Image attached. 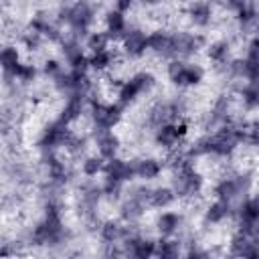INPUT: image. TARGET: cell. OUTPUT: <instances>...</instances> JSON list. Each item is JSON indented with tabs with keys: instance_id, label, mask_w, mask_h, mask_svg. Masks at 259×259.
Returning <instances> with one entry per match:
<instances>
[{
	"instance_id": "1",
	"label": "cell",
	"mask_w": 259,
	"mask_h": 259,
	"mask_svg": "<svg viewBox=\"0 0 259 259\" xmlns=\"http://www.w3.org/2000/svg\"><path fill=\"white\" fill-rule=\"evenodd\" d=\"M63 237H65V227H63L61 212L55 206V202H49L45 217L30 231V243L38 245V247H53V245L61 243Z\"/></svg>"
},
{
	"instance_id": "2",
	"label": "cell",
	"mask_w": 259,
	"mask_h": 259,
	"mask_svg": "<svg viewBox=\"0 0 259 259\" xmlns=\"http://www.w3.org/2000/svg\"><path fill=\"white\" fill-rule=\"evenodd\" d=\"M59 20L67 22V26L71 28L75 38H79V34H87L89 36L91 34L89 28L95 22V10H93V6L85 4V2L61 6L59 8Z\"/></svg>"
},
{
	"instance_id": "3",
	"label": "cell",
	"mask_w": 259,
	"mask_h": 259,
	"mask_svg": "<svg viewBox=\"0 0 259 259\" xmlns=\"http://www.w3.org/2000/svg\"><path fill=\"white\" fill-rule=\"evenodd\" d=\"M172 190L176 192V196L182 198H194L202 190V176L194 170L190 162H184L178 168H174Z\"/></svg>"
},
{
	"instance_id": "4",
	"label": "cell",
	"mask_w": 259,
	"mask_h": 259,
	"mask_svg": "<svg viewBox=\"0 0 259 259\" xmlns=\"http://www.w3.org/2000/svg\"><path fill=\"white\" fill-rule=\"evenodd\" d=\"M156 79L152 73L148 71H140L136 75H132L127 81L121 83V87L117 89V105L125 107L130 103H134L142 93H148L152 87H154Z\"/></svg>"
},
{
	"instance_id": "5",
	"label": "cell",
	"mask_w": 259,
	"mask_h": 259,
	"mask_svg": "<svg viewBox=\"0 0 259 259\" xmlns=\"http://www.w3.org/2000/svg\"><path fill=\"white\" fill-rule=\"evenodd\" d=\"M89 115H91V123H93V130L95 132H111L121 121L123 107L117 105V103L93 101L91 103V109H89Z\"/></svg>"
},
{
	"instance_id": "6",
	"label": "cell",
	"mask_w": 259,
	"mask_h": 259,
	"mask_svg": "<svg viewBox=\"0 0 259 259\" xmlns=\"http://www.w3.org/2000/svg\"><path fill=\"white\" fill-rule=\"evenodd\" d=\"M166 73H168V79L178 87H194L204 77V69L200 65L184 63L180 59H172L170 65L166 67Z\"/></svg>"
},
{
	"instance_id": "7",
	"label": "cell",
	"mask_w": 259,
	"mask_h": 259,
	"mask_svg": "<svg viewBox=\"0 0 259 259\" xmlns=\"http://www.w3.org/2000/svg\"><path fill=\"white\" fill-rule=\"evenodd\" d=\"M73 132L69 130V125H65L61 119H55L51 123L45 125V130L40 132L38 138V146L42 152H55L57 148H67L73 140Z\"/></svg>"
},
{
	"instance_id": "8",
	"label": "cell",
	"mask_w": 259,
	"mask_h": 259,
	"mask_svg": "<svg viewBox=\"0 0 259 259\" xmlns=\"http://www.w3.org/2000/svg\"><path fill=\"white\" fill-rule=\"evenodd\" d=\"M251 186V180L249 176H227V178H221L214 186V196L219 200H227L233 204V200H237L239 196H243Z\"/></svg>"
},
{
	"instance_id": "9",
	"label": "cell",
	"mask_w": 259,
	"mask_h": 259,
	"mask_svg": "<svg viewBox=\"0 0 259 259\" xmlns=\"http://www.w3.org/2000/svg\"><path fill=\"white\" fill-rule=\"evenodd\" d=\"M156 241L142 235H130L121 243V255L125 259H154L156 255Z\"/></svg>"
},
{
	"instance_id": "10",
	"label": "cell",
	"mask_w": 259,
	"mask_h": 259,
	"mask_svg": "<svg viewBox=\"0 0 259 259\" xmlns=\"http://www.w3.org/2000/svg\"><path fill=\"white\" fill-rule=\"evenodd\" d=\"M105 184H115L121 186L123 182H130L132 178H136V170H134V160H123V158H113L107 160L105 170H103Z\"/></svg>"
},
{
	"instance_id": "11",
	"label": "cell",
	"mask_w": 259,
	"mask_h": 259,
	"mask_svg": "<svg viewBox=\"0 0 259 259\" xmlns=\"http://www.w3.org/2000/svg\"><path fill=\"white\" fill-rule=\"evenodd\" d=\"M188 134V125L184 121H168V123H162L160 127H156V134H154V142L156 146L160 148H166V150H172L176 148V144Z\"/></svg>"
},
{
	"instance_id": "12",
	"label": "cell",
	"mask_w": 259,
	"mask_h": 259,
	"mask_svg": "<svg viewBox=\"0 0 259 259\" xmlns=\"http://www.w3.org/2000/svg\"><path fill=\"white\" fill-rule=\"evenodd\" d=\"M121 49L127 57H142L146 51H148V34L144 28L140 26H130L125 30V34L121 36Z\"/></svg>"
},
{
	"instance_id": "13",
	"label": "cell",
	"mask_w": 259,
	"mask_h": 259,
	"mask_svg": "<svg viewBox=\"0 0 259 259\" xmlns=\"http://www.w3.org/2000/svg\"><path fill=\"white\" fill-rule=\"evenodd\" d=\"M172 38H174V59H180V61L194 55L202 45V36L188 30H176L172 32Z\"/></svg>"
},
{
	"instance_id": "14",
	"label": "cell",
	"mask_w": 259,
	"mask_h": 259,
	"mask_svg": "<svg viewBox=\"0 0 259 259\" xmlns=\"http://www.w3.org/2000/svg\"><path fill=\"white\" fill-rule=\"evenodd\" d=\"M148 51L156 53L158 57H172L174 59V38L168 30H154L148 34Z\"/></svg>"
},
{
	"instance_id": "15",
	"label": "cell",
	"mask_w": 259,
	"mask_h": 259,
	"mask_svg": "<svg viewBox=\"0 0 259 259\" xmlns=\"http://www.w3.org/2000/svg\"><path fill=\"white\" fill-rule=\"evenodd\" d=\"M229 253H231L233 259H247V257L259 253V243H257V239L239 233V235H235V237L231 239V243H229Z\"/></svg>"
},
{
	"instance_id": "16",
	"label": "cell",
	"mask_w": 259,
	"mask_h": 259,
	"mask_svg": "<svg viewBox=\"0 0 259 259\" xmlns=\"http://www.w3.org/2000/svg\"><path fill=\"white\" fill-rule=\"evenodd\" d=\"M119 146H121V142L113 132H95V148H97V154L105 162L117 158Z\"/></svg>"
},
{
	"instance_id": "17",
	"label": "cell",
	"mask_w": 259,
	"mask_h": 259,
	"mask_svg": "<svg viewBox=\"0 0 259 259\" xmlns=\"http://www.w3.org/2000/svg\"><path fill=\"white\" fill-rule=\"evenodd\" d=\"M85 103H87V95H69L65 99V103H63V107H61L59 119L65 125L77 121L83 115V111H85Z\"/></svg>"
},
{
	"instance_id": "18",
	"label": "cell",
	"mask_w": 259,
	"mask_h": 259,
	"mask_svg": "<svg viewBox=\"0 0 259 259\" xmlns=\"http://www.w3.org/2000/svg\"><path fill=\"white\" fill-rule=\"evenodd\" d=\"M182 227V214L174 212V210H166L162 214H158L156 219V231L162 239H172Z\"/></svg>"
},
{
	"instance_id": "19",
	"label": "cell",
	"mask_w": 259,
	"mask_h": 259,
	"mask_svg": "<svg viewBox=\"0 0 259 259\" xmlns=\"http://www.w3.org/2000/svg\"><path fill=\"white\" fill-rule=\"evenodd\" d=\"M0 65H2V71H4V77L6 79H14L16 81V73L18 69L22 67V59H20V51L12 45H6L0 53Z\"/></svg>"
},
{
	"instance_id": "20",
	"label": "cell",
	"mask_w": 259,
	"mask_h": 259,
	"mask_svg": "<svg viewBox=\"0 0 259 259\" xmlns=\"http://www.w3.org/2000/svg\"><path fill=\"white\" fill-rule=\"evenodd\" d=\"M103 22H105V32H107V36H109L111 40H113V38H121V36L125 34V30L130 28L125 14L119 12V10H115V8H111V10L105 12Z\"/></svg>"
},
{
	"instance_id": "21",
	"label": "cell",
	"mask_w": 259,
	"mask_h": 259,
	"mask_svg": "<svg viewBox=\"0 0 259 259\" xmlns=\"http://www.w3.org/2000/svg\"><path fill=\"white\" fill-rule=\"evenodd\" d=\"M186 16L194 26H208L212 20V6L208 2H194L186 6Z\"/></svg>"
},
{
	"instance_id": "22",
	"label": "cell",
	"mask_w": 259,
	"mask_h": 259,
	"mask_svg": "<svg viewBox=\"0 0 259 259\" xmlns=\"http://www.w3.org/2000/svg\"><path fill=\"white\" fill-rule=\"evenodd\" d=\"M134 170L136 176L142 180H154L162 172V162L156 158H136L134 160Z\"/></svg>"
},
{
	"instance_id": "23",
	"label": "cell",
	"mask_w": 259,
	"mask_h": 259,
	"mask_svg": "<svg viewBox=\"0 0 259 259\" xmlns=\"http://www.w3.org/2000/svg\"><path fill=\"white\" fill-rule=\"evenodd\" d=\"M233 214V204L231 202H227V200H214V202H210L208 206H206V210H204V219L208 221V223H212V225H219V223H223L225 219H229Z\"/></svg>"
},
{
	"instance_id": "24",
	"label": "cell",
	"mask_w": 259,
	"mask_h": 259,
	"mask_svg": "<svg viewBox=\"0 0 259 259\" xmlns=\"http://www.w3.org/2000/svg\"><path fill=\"white\" fill-rule=\"evenodd\" d=\"M174 200H176V192L172 190V186H158V188H152L150 206H154V208H168Z\"/></svg>"
},
{
	"instance_id": "25",
	"label": "cell",
	"mask_w": 259,
	"mask_h": 259,
	"mask_svg": "<svg viewBox=\"0 0 259 259\" xmlns=\"http://www.w3.org/2000/svg\"><path fill=\"white\" fill-rule=\"evenodd\" d=\"M117 63V57L115 53L109 49V51H103V53H95V55H89V67L97 73L101 71H107V69H113Z\"/></svg>"
},
{
	"instance_id": "26",
	"label": "cell",
	"mask_w": 259,
	"mask_h": 259,
	"mask_svg": "<svg viewBox=\"0 0 259 259\" xmlns=\"http://www.w3.org/2000/svg\"><path fill=\"white\" fill-rule=\"evenodd\" d=\"M241 101L247 109H259V79L247 81L241 89Z\"/></svg>"
},
{
	"instance_id": "27",
	"label": "cell",
	"mask_w": 259,
	"mask_h": 259,
	"mask_svg": "<svg viewBox=\"0 0 259 259\" xmlns=\"http://www.w3.org/2000/svg\"><path fill=\"white\" fill-rule=\"evenodd\" d=\"M229 53H231V45H229V40H223V38L212 40L206 47V55L214 63H229Z\"/></svg>"
},
{
	"instance_id": "28",
	"label": "cell",
	"mask_w": 259,
	"mask_h": 259,
	"mask_svg": "<svg viewBox=\"0 0 259 259\" xmlns=\"http://www.w3.org/2000/svg\"><path fill=\"white\" fill-rule=\"evenodd\" d=\"M109 45H111V38L107 36V32H91L85 40V47L89 49L91 55L95 53H103V51H109Z\"/></svg>"
},
{
	"instance_id": "29",
	"label": "cell",
	"mask_w": 259,
	"mask_h": 259,
	"mask_svg": "<svg viewBox=\"0 0 259 259\" xmlns=\"http://www.w3.org/2000/svg\"><path fill=\"white\" fill-rule=\"evenodd\" d=\"M105 164L107 162L99 154H91V156H85L81 160V172L91 178V176H97L99 172H103L105 170Z\"/></svg>"
},
{
	"instance_id": "30",
	"label": "cell",
	"mask_w": 259,
	"mask_h": 259,
	"mask_svg": "<svg viewBox=\"0 0 259 259\" xmlns=\"http://www.w3.org/2000/svg\"><path fill=\"white\" fill-rule=\"evenodd\" d=\"M42 73H45L51 81H55V79H57V77H61L65 71H63L61 61H57V59H47V61H45V65H42Z\"/></svg>"
},
{
	"instance_id": "31",
	"label": "cell",
	"mask_w": 259,
	"mask_h": 259,
	"mask_svg": "<svg viewBox=\"0 0 259 259\" xmlns=\"http://www.w3.org/2000/svg\"><path fill=\"white\" fill-rule=\"evenodd\" d=\"M34 77H36V67L30 63H22V67L16 73V79L20 83H30V81H34Z\"/></svg>"
},
{
	"instance_id": "32",
	"label": "cell",
	"mask_w": 259,
	"mask_h": 259,
	"mask_svg": "<svg viewBox=\"0 0 259 259\" xmlns=\"http://www.w3.org/2000/svg\"><path fill=\"white\" fill-rule=\"evenodd\" d=\"M182 259H210V253L204 251V249H200V247H190V249L184 253Z\"/></svg>"
},
{
	"instance_id": "33",
	"label": "cell",
	"mask_w": 259,
	"mask_h": 259,
	"mask_svg": "<svg viewBox=\"0 0 259 259\" xmlns=\"http://www.w3.org/2000/svg\"><path fill=\"white\" fill-rule=\"evenodd\" d=\"M247 259H259V253H257V255H251V257H247Z\"/></svg>"
},
{
	"instance_id": "34",
	"label": "cell",
	"mask_w": 259,
	"mask_h": 259,
	"mask_svg": "<svg viewBox=\"0 0 259 259\" xmlns=\"http://www.w3.org/2000/svg\"><path fill=\"white\" fill-rule=\"evenodd\" d=\"M257 30H259V28H257ZM257 36H259V34H257Z\"/></svg>"
}]
</instances>
